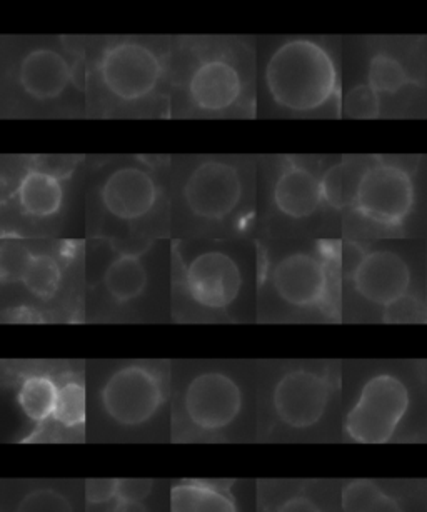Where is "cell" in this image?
Wrapping results in <instances>:
<instances>
[{
    "mask_svg": "<svg viewBox=\"0 0 427 512\" xmlns=\"http://www.w3.org/2000/svg\"><path fill=\"white\" fill-rule=\"evenodd\" d=\"M266 86L272 101L286 111H321L339 96L336 62L319 42L292 39L267 62Z\"/></svg>",
    "mask_w": 427,
    "mask_h": 512,
    "instance_id": "cell-1",
    "label": "cell"
},
{
    "mask_svg": "<svg viewBox=\"0 0 427 512\" xmlns=\"http://www.w3.org/2000/svg\"><path fill=\"white\" fill-rule=\"evenodd\" d=\"M411 407L406 382L382 372L367 379L344 421V432L359 444L391 441Z\"/></svg>",
    "mask_w": 427,
    "mask_h": 512,
    "instance_id": "cell-2",
    "label": "cell"
},
{
    "mask_svg": "<svg viewBox=\"0 0 427 512\" xmlns=\"http://www.w3.org/2000/svg\"><path fill=\"white\" fill-rule=\"evenodd\" d=\"M416 187L404 167L391 162H372L362 169L352 209L366 221L397 227L411 216Z\"/></svg>",
    "mask_w": 427,
    "mask_h": 512,
    "instance_id": "cell-3",
    "label": "cell"
},
{
    "mask_svg": "<svg viewBox=\"0 0 427 512\" xmlns=\"http://www.w3.org/2000/svg\"><path fill=\"white\" fill-rule=\"evenodd\" d=\"M102 86L126 104L144 101L156 91L162 77V62L151 47L121 41L107 47L99 59Z\"/></svg>",
    "mask_w": 427,
    "mask_h": 512,
    "instance_id": "cell-4",
    "label": "cell"
},
{
    "mask_svg": "<svg viewBox=\"0 0 427 512\" xmlns=\"http://www.w3.org/2000/svg\"><path fill=\"white\" fill-rule=\"evenodd\" d=\"M101 402L107 416L117 424L142 426L164 404V384L152 367L131 364L107 379L101 389Z\"/></svg>",
    "mask_w": 427,
    "mask_h": 512,
    "instance_id": "cell-5",
    "label": "cell"
},
{
    "mask_svg": "<svg viewBox=\"0 0 427 512\" xmlns=\"http://www.w3.org/2000/svg\"><path fill=\"white\" fill-rule=\"evenodd\" d=\"M244 182L236 166L226 161L201 162L189 174L182 196L189 211L199 219L221 222L241 204Z\"/></svg>",
    "mask_w": 427,
    "mask_h": 512,
    "instance_id": "cell-6",
    "label": "cell"
},
{
    "mask_svg": "<svg viewBox=\"0 0 427 512\" xmlns=\"http://www.w3.org/2000/svg\"><path fill=\"white\" fill-rule=\"evenodd\" d=\"M331 381L307 369L287 372L276 382L272 406L279 421L292 429H309L321 422L331 402Z\"/></svg>",
    "mask_w": 427,
    "mask_h": 512,
    "instance_id": "cell-7",
    "label": "cell"
},
{
    "mask_svg": "<svg viewBox=\"0 0 427 512\" xmlns=\"http://www.w3.org/2000/svg\"><path fill=\"white\" fill-rule=\"evenodd\" d=\"M241 387L222 372H202L184 392V411L201 431H222L236 421L242 411Z\"/></svg>",
    "mask_w": 427,
    "mask_h": 512,
    "instance_id": "cell-8",
    "label": "cell"
},
{
    "mask_svg": "<svg viewBox=\"0 0 427 512\" xmlns=\"http://www.w3.org/2000/svg\"><path fill=\"white\" fill-rule=\"evenodd\" d=\"M327 259L329 256L317 257L307 252L282 257L271 274L277 297L299 309L326 306L331 299V271Z\"/></svg>",
    "mask_w": 427,
    "mask_h": 512,
    "instance_id": "cell-9",
    "label": "cell"
},
{
    "mask_svg": "<svg viewBox=\"0 0 427 512\" xmlns=\"http://www.w3.org/2000/svg\"><path fill=\"white\" fill-rule=\"evenodd\" d=\"M184 286L199 306L226 311L241 294V267L226 252H201L189 262L184 272Z\"/></svg>",
    "mask_w": 427,
    "mask_h": 512,
    "instance_id": "cell-10",
    "label": "cell"
},
{
    "mask_svg": "<svg viewBox=\"0 0 427 512\" xmlns=\"http://www.w3.org/2000/svg\"><path fill=\"white\" fill-rule=\"evenodd\" d=\"M357 294L376 306L387 307L407 296L411 269L392 251H369L359 256L351 274Z\"/></svg>",
    "mask_w": 427,
    "mask_h": 512,
    "instance_id": "cell-11",
    "label": "cell"
},
{
    "mask_svg": "<svg viewBox=\"0 0 427 512\" xmlns=\"http://www.w3.org/2000/svg\"><path fill=\"white\" fill-rule=\"evenodd\" d=\"M189 97L202 112H226L236 106L244 91L241 72L224 57L199 62L189 77Z\"/></svg>",
    "mask_w": 427,
    "mask_h": 512,
    "instance_id": "cell-12",
    "label": "cell"
},
{
    "mask_svg": "<svg viewBox=\"0 0 427 512\" xmlns=\"http://www.w3.org/2000/svg\"><path fill=\"white\" fill-rule=\"evenodd\" d=\"M159 189L149 172L121 167L107 177L101 189L102 206L121 221H137L154 209Z\"/></svg>",
    "mask_w": 427,
    "mask_h": 512,
    "instance_id": "cell-13",
    "label": "cell"
},
{
    "mask_svg": "<svg viewBox=\"0 0 427 512\" xmlns=\"http://www.w3.org/2000/svg\"><path fill=\"white\" fill-rule=\"evenodd\" d=\"M72 71L66 57L54 49H34L21 61L19 84L34 101H54L71 84Z\"/></svg>",
    "mask_w": 427,
    "mask_h": 512,
    "instance_id": "cell-14",
    "label": "cell"
},
{
    "mask_svg": "<svg viewBox=\"0 0 427 512\" xmlns=\"http://www.w3.org/2000/svg\"><path fill=\"white\" fill-rule=\"evenodd\" d=\"M272 199L277 211L289 219H307L321 207V179L296 162L282 167L274 182Z\"/></svg>",
    "mask_w": 427,
    "mask_h": 512,
    "instance_id": "cell-15",
    "label": "cell"
},
{
    "mask_svg": "<svg viewBox=\"0 0 427 512\" xmlns=\"http://www.w3.org/2000/svg\"><path fill=\"white\" fill-rule=\"evenodd\" d=\"M16 199L24 216L47 219L61 211L64 187L51 172L31 169L17 184Z\"/></svg>",
    "mask_w": 427,
    "mask_h": 512,
    "instance_id": "cell-16",
    "label": "cell"
},
{
    "mask_svg": "<svg viewBox=\"0 0 427 512\" xmlns=\"http://www.w3.org/2000/svg\"><path fill=\"white\" fill-rule=\"evenodd\" d=\"M171 512H237L234 497L207 481H184L171 491Z\"/></svg>",
    "mask_w": 427,
    "mask_h": 512,
    "instance_id": "cell-17",
    "label": "cell"
},
{
    "mask_svg": "<svg viewBox=\"0 0 427 512\" xmlns=\"http://www.w3.org/2000/svg\"><path fill=\"white\" fill-rule=\"evenodd\" d=\"M146 286V266L137 254L122 252L107 266L104 287L117 304L134 301L141 296Z\"/></svg>",
    "mask_w": 427,
    "mask_h": 512,
    "instance_id": "cell-18",
    "label": "cell"
},
{
    "mask_svg": "<svg viewBox=\"0 0 427 512\" xmlns=\"http://www.w3.org/2000/svg\"><path fill=\"white\" fill-rule=\"evenodd\" d=\"M57 396L59 384L51 376L32 374L21 382V387L17 391V402L31 421L44 424L54 417Z\"/></svg>",
    "mask_w": 427,
    "mask_h": 512,
    "instance_id": "cell-19",
    "label": "cell"
},
{
    "mask_svg": "<svg viewBox=\"0 0 427 512\" xmlns=\"http://www.w3.org/2000/svg\"><path fill=\"white\" fill-rule=\"evenodd\" d=\"M32 296L42 301L56 297L62 282V269L56 257L32 252L22 271L21 281Z\"/></svg>",
    "mask_w": 427,
    "mask_h": 512,
    "instance_id": "cell-20",
    "label": "cell"
},
{
    "mask_svg": "<svg viewBox=\"0 0 427 512\" xmlns=\"http://www.w3.org/2000/svg\"><path fill=\"white\" fill-rule=\"evenodd\" d=\"M362 169L357 171V166L342 161L324 172V176L321 177V189L322 199L327 206L334 207V209L352 207L354 199H356L357 184L361 179Z\"/></svg>",
    "mask_w": 427,
    "mask_h": 512,
    "instance_id": "cell-21",
    "label": "cell"
},
{
    "mask_svg": "<svg viewBox=\"0 0 427 512\" xmlns=\"http://www.w3.org/2000/svg\"><path fill=\"white\" fill-rule=\"evenodd\" d=\"M367 84L379 96H394L409 84V74L399 59L386 52H379L369 61Z\"/></svg>",
    "mask_w": 427,
    "mask_h": 512,
    "instance_id": "cell-22",
    "label": "cell"
},
{
    "mask_svg": "<svg viewBox=\"0 0 427 512\" xmlns=\"http://www.w3.org/2000/svg\"><path fill=\"white\" fill-rule=\"evenodd\" d=\"M86 387L81 381L69 379L59 386L54 421L66 429H76L86 422Z\"/></svg>",
    "mask_w": 427,
    "mask_h": 512,
    "instance_id": "cell-23",
    "label": "cell"
},
{
    "mask_svg": "<svg viewBox=\"0 0 427 512\" xmlns=\"http://www.w3.org/2000/svg\"><path fill=\"white\" fill-rule=\"evenodd\" d=\"M382 489L371 479H356L342 487L341 507L344 512H369L374 502L382 496Z\"/></svg>",
    "mask_w": 427,
    "mask_h": 512,
    "instance_id": "cell-24",
    "label": "cell"
},
{
    "mask_svg": "<svg viewBox=\"0 0 427 512\" xmlns=\"http://www.w3.org/2000/svg\"><path fill=\"white\" fill-rule=\"evenodd\" d=\"M342 111L351 119H374L381 112V96L369 84H359L347 92Z\"/></svg>",
    "mask_w": 427,
    "mask_h": 512,
    "instance_id": "cell-25",
    "label": "cell"
},
{
    "mask_svg": "<svg viewBox=\"0 0 427 512\" xmlns=\"http://www.w3.org/2000/svg\"><path fill=\"white\" fill-rule=\"evenodd\" d=\"M16 512H74V509L71 501L62 492L51 487H41L27 492L19 502Z\"/></svg>",
    "mask_w": 427,
    "mask_h": 512,
    "instance_id": "cell-26",
    "label": "cell"
},
{
    "mask_svg": "<svg viewBox=\"0 0 427 512\" xmlns=\"http://www.w3.org/2000/svg\"><path fill=\"white\" fill-rule=\"evenodd\" d=\"M32 252L26 247L4 246L0 252V276L2 281H21L22 271L26 267Z\"/></svg>",
    "mask_w": 427,
    "mask_h": 512,
    "instance_id": "cell-27",
    "label": "cell"
},
{
    "mask_svg": "<svg viewBox=\"0 0 427 512\" xmlns=\"http://www.w3.org/2000/svg\"><path fill=\"white\" fill-rule=\"evenodd\" d=\"M419 312H421V307L417 304L416 299L407 294L406 297H402L391 306L384 307L382 321L387 322V324L421 321Z\"/></svg>",
    "mask_w": 427,
    "mask_h": 512,
    "instance_id": "cell-28",
    "label": "cell"
},
{
    "mask_svg": "<svg viewBox=\"0 0 427 512\" xmlns=\"http://www.w3.org/2000/svg\"><path fill=\"white\" fill-rule=\"evenodd\" d=\"M117 494H119V479H89L86 482V499L94 506L117 499Z\"/></svg>",
    "mask_w": 427,
    "mask_h": 512,
    "instance_id": "cell-29",
    "label": "cell"
},
{
    "mask_svg": "<svg viewBox=\"0 0 427 512\" xmlns=\"http://www.w3.org/2000/svg\"><path fill=\"white\" fill-rule=\"evenodd\" d=\"M152 489H154V482L151 479H119L117 501L144 502Z\"/></svg>",
    "mask_w": 427,
    "mask_h": 512,
    "instance_id": "cell-30",
    "label": "cell"
},
{
    "mask_svg": "<svg viewBox=\"0 0 427 512\" xmlns=\"http://www.w3.org/2000/svg\"><path fill=\"white\" fill-rule=\"evenodd\" d=\"M316 502L307 496H294L282 502L277 512H319Z\"/></svg>",
    "mask_w": 427,
    "mask_h": 512,
    "instance_id": "cell-31",
    "label": "cell"
},
{
    "mask_svg": "<svg viewBox=\"0 0 427 512\" xmlns=\"http://www.w3.org/2000/svg\"><path fill=\"white\" fill-rule=\"evenodd\" d=\"M369 512H404L401 502L389 492H382V496L374 502Z\"/></svg>",
    "mask_w": 427,
    "mask_h": 512,
    "instance_id": "cell-32",
    "label": "cell"
},
{
    "mask_svg": "<svg viewBox=\"0 0 427 512\" xmlns=\"http://www.w3.org/2000/svg\"><path fill=\"white\" fill-rule=\"evenodd\" d=\"M112 512H151L144 502L117 501Z\"/></svg>",
    "mask_w": 427,
    "mask_h": 512,
    "instance_id": "cell-33",
    "label": "cell"
},
{
    "mask_svg": "<svg viewBox=\"0 0 427 512\" xmlns=\"http://www.w3.org/2000/svg\"><path fill=\"white\" fill-rule=\"evenodd\" d=\"M319 512H324V511H319Z\"/></svg>",
    "mask_w": 427,
    "mask_h": 512,
    "instance_id": "cell-34",
    "label": "cell"
}]
</instances>
